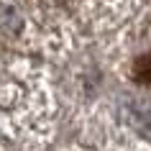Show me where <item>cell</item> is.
Instances as JSON below:
<instances>
[{
    "label": "cell",
    "mask_w": 151,
    "mask_h": 151,
    "mask_svg": "<svg viewBox=\"0 0 151 151\" xmlns=\"http://www.w3.org/2000/svg\"><path fill=\"white\" fill-rule=\"evenodd\" d=\"M136 77L141 82H151V56H143L136 62Z\"/></svg>",
    "instance_id": "1"
}]
</instances>
